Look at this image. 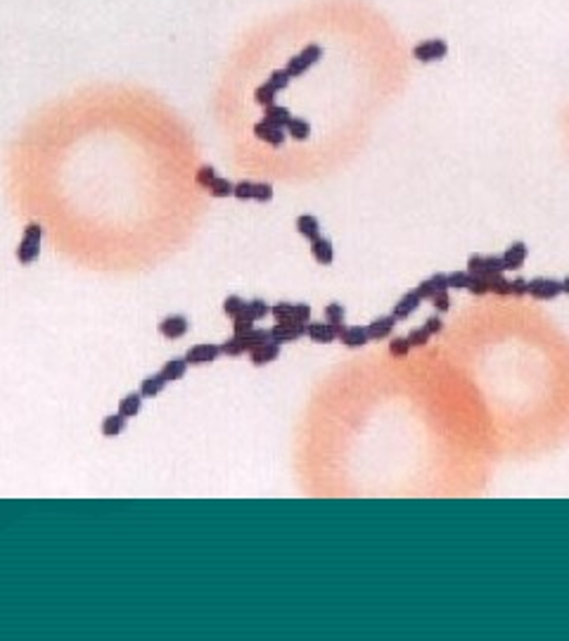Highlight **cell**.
Here are the masks:
<instances>
[{
    "label": "cell",
    "instance_id": "6da1fadb",
    "mask_svg": "<svg viewBox=\"0 0 569 641\" xmlns=\"http://www.w3.org/2000/svg\"><path fill=\"white\" fill-rule=\"evenodd\" d=\"M40 240H43V226H40L38 221H31L27 229H24V235H22V240H19V247H17L19 264L29 266V264H34L36 259H38Z\"/></svg>",
    "mask_w": 569,
    "mask_h": 641
},
{
    "label": "cell",
    "instance_id": "7a4b0ae2",
    "mask_svg": "<svg viewBox=\"0 0 569 641\" xmlns=\"http://www.w3.org/2000/svg\"><path fill=\"white\" fill-rule=\"evenodd\" d=\"M320 60H323V48H320L318 43H308V45H304V50H299L297 55H292V58L287 60L284 69H287V74L292 76V79H299V76L306 74L313 65H318Z\"/></svg>",
    "mask_w": 569,
    "mask_h": 641
},
{
    "label": "cell",
    "instance_id": "3957f363",
    "mask_svg": "<svg viewBox=\"0 0 569 641\" xmlns=\"http://www.w3.org/2000/svg\"><path fill=\"white\" fill-rule=\"evenodd\" d=\"M271 316L276 318V323H308L311 320V304L278 302L271 307Z\"/></svg>",
    "mask_w": 569,
    "mask_h": 641
},
{
    "label": "cell",
    "instance_id": "277c9868",
    "mask_svg": "<svg viewBox=\"0 0 569 641\" xmlns=\"http://www.w3.org/2000/svg\"><path fill=\"white\" fill-rule=\"evenodd\" d=\"M465 271H470L472 276H482L489 281V278L505 273V264H503V257H496V255H489V257L472 255L468 259V268H465Z\"/></svg>",
    "mask_w": 569,
    "mask_h": 641
},
{
    "label": "cell",
    "instance_id": "5b68a950",
    "mask_svg": "<svg viewBox=\"0 0 569 641\" xmlns=\"http://www.w3.org/2000/svg\"><path fill=\"white\" fill-rule=\"evenodd\" d=\"M531 299H539V302H550V299H557L562 294V281H555V278H531L529 281V290H526Z\"/></svg>",
    "mask_w": 569,
    "mask_h": 641
},
{
    "label": "cell",
    "instance_id": "8992f818",
    "mask_svg": "<svg viewBox=\"0 0 569 641\" xmlns=\"http://www.w3.org/2000/svg\"><path fill=\"white\" fill-rule=\"evenodd\" d=\"M448 55V43L444 38H427L413 48V58L417 62H439Z\"/></svg>",
    "mask_w": 569,
    "mask_h": 641
},
{
    "label": "cell",
    "instance_id": "52a82bcc",
    "mask_svg": "<svg viewBox=\"0 0 569 641\" xmlns=\"http://www.w3.org/2000/svg\"><path fill=\"white\" fill-rule=\"evenodd\" d=\"M302 338H306V323H276L271 328V340L280 347L287 342H297Z\"/></svg>",
    "mask_w": 569,
    "mask_h": 641
},
{
    "label": "cell",
    "instance_id": "ba28073f",
    "mask_svg": "<svg viewBox=\"0 0 569 641\" xmlns=\"http://www.w3.org/2000/svg\"><path fill=\"white\" fill-rule=\"evenodd\" d=\"M190 330V320L183 314H173V316H167L159 320V335L167 340H180L185 338Z\"/></svg>",
    "mask_w": 569,
    "mask_h": 641
},
{
    "label": "cell",
    "instance_id": "9c48e42d",
    "mask_svg": "<svg viewBox=\"0 0 569 641\" xmlns=\"http://www.w3.org/2000/svg\"><path fill=\"white\" fill-rule=\"evenodd\" d=\"M219 356H221V347H219V345H211V342L195 345V347H190L188 351H185V361H188L190 366L214 364Z\"/></svg>",
    "mask_w": 569,
    "mask_h": 641
},
{
    "label": "cell",
    "instance_id": "30bf717a",
    "mask_svg": "<svg viewBox=\"0 0 569 641\" xmlns=\"http://www.w3.org/2000/svg\"><path fill=\"white\" fill-rule=\"evenodd\" d=\"M339 335V328L332 323H328V320H308L306 323V338L311 340V342H318V345H330L335 342Z\"/></svg>",
    "mask_w": 569,
    "mask_h": 641
},
{
    "label": "cell",
    "instance_id": "8fae6325",
    "mask_svg": "<svg viewBox=\"0 0 569 641\" xmlns=\"http://www.w3.org/2000/svg\"><path fill=\"white\" fill-rule=\"evenodd\" d=\"M337 340L344 345V347L359 349V347H363V345L370 342V335H368V328H365V325H344V328L339 330Z\"/></svg>",
    "mask_w": 569,
    "mask_h": 641
},
{
    "label": "cell",
    "instance_id": "7c38bea8",
    "mask_svg": "<svg viewBox=\"0 0 569 641\" xmlns=\"http://www.w3.org/2000/svg\"><path fill=\"white\" fill-rule=\"evenodd\" d=\"M398 320L391 316V314H387V316H377L372 318L365 328H368V335H370V342H380V340H387L391 338V333H394Z\"/></svg>",
    "mask_w": 569,
    "mask_h": 641
},
{
    "label": "cell",
    "instance_id": "4fadbf2b",
    "mask_svg": "<svg viewBox=\"0 0 569 641\" xmlns=\"http://www.w3.org/2000/svg\"><path fill=\"white\" fill-rule=\"evenodd\" d=\"M252 133L258 138L261 143H266V145H271V148H282V143H284V128H276V126H271V124H266V121H256L254 124V128H252Z\"/></svg>",
    "mask_w": 569,
    "mask_h": 641
},
{
    "label": "cell",
    "instance_id": "5bb4252c",
    "mask_svg": "<svg viewBox=\"0 0 569 641\" xmlns=\"http://www.w3.org/2000/svg\"><path fill=\"white\" fill-rule=\"evenodd\" d=\"M413 290H415L417 297H420L422 302H425V299H432L439 290H451V288H448L446 273H434V276L425 278V281H422L417 288H413Z\"/></svg>",
    "mask_w": 569,
    "mask_h": 641
},
{
    "label": "cell",
    "instance_id": "9a60e30c",
    "mask_svg": "<svg viewBox=\"0 0 569 641\" xmlns=\"http://www.w3.org/2000/svg\"><path fill=\"white\" fill-rule=\"evenodd\" d=\"M500 257H503L505 271H515V268L524 266L526 257H529V247H526L524 242H512V245L505 247V252Z\"/></svg>",
    "mask_w": 569,
    "mask_h": 641
},
{
    "label": "cell",
    "instance_id": "2e32d148",
    "mask_svg": "<svg viewBox=\"0 0 569 641\" xmlns=\"http://www.w3.org/2000/svg\"><path fill=\"white\" fill-rule=\"evenodd\" d=\"M278 356H280V345L273 342V340H268V342L258 345L256 349L250 351V361L254 366H268L273 361H278Z\"/></svg>",
    "mask_w": 569,
    "mask_h": 641
},
{
    "label": "cell",
    "instance_id": "e0dca14e",
    "mask_svg": "<svg viewBox=\"0 0 569 641\" xmlns=\"http://www.w3.org/2000/svg\"><path fill=\"white\" fill-rule=\"evenodd\" d=\"M420 304H422V299L417 297L415 290H411V292L403 294V297L394 304V309H391V316H394L396 320H406V318H411L413 314L417 312V307H420Z\"/></svg>",
    "mask_w": 569,
    "mask_h": 641
},
{
    "label": "cell",
    "instance_id": "ac0fdd59",
    "mask_svg": "<svg viewBox=\"0 0 569 641\" xmlns=\"http://www.w3.org/2000/svg\"><path fill=\"white\" fill-rule=\"evenodd\" d=\"M311 255L313 259L318 264H323V266H330V264L335 261V247L332 242L328 240V237L318 235L315 240H311Z\"/></svg>",
    "mask_w": 569,
    "mask_h": 641
},
{
    "label": "cell",
    "instance_id": "d6986e66",
    "mask_svg": "<svg viewBox=\"0 0 569 641\" xmlns=\"http://www.w3.org/2000/svg\"><path fill=\"white\" fill-rule=\"evenodd\" d=\"M188 369H190V364L185 361V356H173V359H169L167 364H164V369L159 371V373L164 375L167 382H175L188 373Z\"/></svg>",
    "mask_w": 569,
    "mask_h": 641
},
{
    "label": "cell",
    "instance_id": "ffe728a7",
    "mask_svg": "<svg viewBox=\"0 0 569 641\" xmlns=\"http://www.w3.org/2000/svg\"><path fill=\"white\" fill-rule=\"evenodd\" d=\"M289 119H292V112H289L287 107H282V105H268V107H263V119H261V121L271 124V126L284 128V126H287Z\"/></svg>",
    "mask_w": 569,
    "mask_h": 641
},
{
    "label": "cell",
    "instance_id": "44dd1931",
    "mask_svg": "<svg viewBox=\"0 0 569 641\" xmlns=\"http://www.w3.org/2000/svg\"><path fill=\"white\" fill-rule=\"evenodd\" d=\"M237 338H240L242 347H245V354H250V351L256 349L258 345H263V342H268V340H271V330H266V328H252V330H247V333L237 335Z\"/></svg>",
    "mask_w": 569,
    "mask_h": 641
},
{
    "label": "cell",
    "instance_id": "7402d4cb",
    "mask_svg": "<svg viewBox=\"0 0 569 641\" xmlns=\"http://www.w3.org/2000/svg\"><path fill=\"white\" fill-rule=\"evenodd\" d=\"M284 133H287L289 138H294V141H308L311 138V124L306 121L304 117H292L287 121V126H284Z\"/></svg>",
    "mask_w": 569,
    "mask_h": 641
},
{
    "label": "cell",
    "instance_id": "603a6c76",
    "mask_svg": "<svg viewBox=\"0 0 569 641\" xmlns=\"http://www.w3.org/2000/svg\"><path fill=\"white\" fill-rule=\"evenodd\" d=\"M126 416H121V413H112V416H105L102 418V426H100V432L105 437H119L123 430H126Z\"/></svg>",
    "mask_w": 569,
    "mask_h": 641
},
{
    "label": "cell",
    "instance_id": "cb8c5ba5",
    "mask_svg": "<svg viewBox=\"0 0 569 641\" xmlns=\"http://www.w3.org/2000/svg\"><path fill=\"white\" fill-rule=\"evenodd\" d=\"M294 226H297V233L306 237L308 242L315 240V237L320 235V221L315 219V216H311V214L297 216V224H294Z\"/></svg>",
    "mask_w": 569,
    "mask_h": 641
},
{
    "label": "cell",
    "instance_id": "d4e9b609",
    "mask_svg": "<svg viewBox=\"0 0 569 641\" xmlns=\"http://www.w3.org/2000/svg\"><path fill=\"white\" fill-rule=\"evenodd\" d=\"M143 399L145 397L141 395V392H128V395L119 401V413L126 416V418H136L143 408Z\"/></svg>",
    "mask_w": 569,
    "mask_h": 641
},
{
    "label": "cell",
    "instance_id": "484cf974",
    "mask_svg": "<svg viewBox=\"0 0 569 641\" xmlns=\"http://www.w3.org/2000/svg\"><path fill=\"white\" fill-rule=\"evenodd\" d=\"M167 385H169V382L164 380L162 373H152V375H147V378L141 382V395L145 397V399H152V397H157Z\"/></svg>",
    "mask_w": 569,
    "mask_h": 641
},
{
    "label": "cell",
    "instance_id": "4316f807",
    "mask_svg": "<svg viewBox=\"0 0 569 641\" xmlns=\"http://www.w3.org/2000/svg\"><path fill=\"white\" fill-rule=\"evenodd\" d=\"M323 314H325V320H328V323H332V325H337L339 330L346 325V309H344V304L330 302L328 307H325Z\"/></svg>",
    "mask_w": 569,
    "mask_h": 641
},
{
    "label": "cell",
    "instance_id": "83f0119b",
    "mask_svg": "<svg viewBox=\"0 0 569 641\" xmlns=\"http://www.w3.org/2000/svg\"><path fill=\"white\" fill-rule=\"evenodd\" d=\"M245 309H247V299H242L240 294H228V297L223 299V314H226V316L235 318V316H240Z\"/></svg>",
    "mask_w": 569,
    "mask_h": 641
},
{
    "label": "cell",
    "instance_id": "f1b7e54d",
    "mask_svg": "<svg viewBox=\"0 0 569 641\" xmlns=\"http://www.w3.org/2000/svg\"><path fill=\"white\" fill-rule=\"evenodd\" d=\"M206 190H209L211 198H230L232 190H235V183L228 180V178H221V176H216L214 183H211Z\"/></svg>",
    "mask_w": 569,
    "mask_h": 641
},
{
    "label": "cell",
    "instance_id": "f546056e",
    "mask_svg": "<svg viewBox=\"0 0 569 641\" xmlns=\"http://www.w3.org/2000/svg\"><path fill=\"white\" fill-rule=\"evenodd\" d=\"M289 81H292V76H289L287 69L282 67V69H273L271 74H268V81H266V84L271 86L276 93H280V91H284V88L289 86Z\"/></svg>",
    "mask_w": 569,
    "mask_h": 641
},
{
    "label": "cell",
    "instance_id": "4dcf8cb0",
    "mask_svg": "<svg viewBox=\"0 0 569 641\" xmlns=\"http://www.w3.org/2000/svg\"><path fill=\"white\" fill-rule=\"evenodd\" d=\"M446 278H448V288H451V290H468L470 281H472V273L453 271V273H446Z\"/></svg>",
    "mask_w": 569,
    "mask_h": 641
},
{
    "label": "cell",
    "instance_id": "1f68e13d",
    "mask_svg": "<svg viewBox=\"0 0 569 641\" xmlns=\"http://www.w3.org/2000/svg\"><path fill=\"white\" fill-rule=\"evenodd\" d=\"M247 314H250L254 320H263L266 316H271V307H268L263 299L256 297V299H250V302H247Z\"/></svg>",
    "mask_w": 569,
    "mask_h": 641
},
{
    "label": "cell",
    "instance_id": "d6a6232c",
    "mask_svg": "<svg viewBox=\"0 0 569 641\" xmlns=\"http://www.w3.org/2000/svg\"><path fill=\"white\" fill-rule=\"evenodd\" d=\"M276 97H278V93L273 91V88L268 84H261L254 91V100H256V105H261V107L276 105Z\"/></svg>",
    "mask_w": 569,
    "mask_h": 641
},
{
    "label": "cell",
    "instance_id": "836d02e7",
    "mask_svg": "<svg viewBox=\"0 0 569 641\" xmlns=\"http://www.w3.org/2000/svg\"><path fill=\"white\" fill-rule=\"evenodd\" d=\"M489 292L498 294V297H510V281L500 273V276L489 278Z\"/></svg>",
    "mask_w": 569,
    "mask_h": 641
},
{
    "label": "cell",
    "instance_id": "e575fe53",
    "mask_svg": "<svg viewBox=\"0 0 569 641\" xmlns=\"http://www.w3.org/2000/svg\"><path fill=\"white\" fill-rule=\"evenodd\" d=\"M216 169L214 167H209V164H204V167H199L197 172H195V183L199 185V188H209L211 183H214V178H216Z\"/></svg>",
    "mask_w": 569,
    "mask_h": 641
},
{
    "label": "cell",
    "instance_id": "d590c367",
    "mask_svg": "<svg viewBox=\"0 0 569 641\" xmlns=\"http://www.w3.org/2000/svg\"><path fill=\"white\" fill-rule=\"evenodd\" d=\"M411 342H408L406 338H391L389 342V354L394 356V359H406L408 354H411Z\"/></svg>",
    "mask_w": 569,
    "mask_h": 641
},
{
    "label": "cell",
    "instance_id": "8d00e7d4",
    "mask_svg": "<svg viewBox=\"0 0 569 641\" xmlns=\"http://www.w3.org/2000/svg\"><path fill=\"white\" fill-rule=\"evenodd\" d=\"M254 323H256V320L252 318L250 314H247V309H245V312H242L240 316H235V318H232V335H242V333H247V330H252V328H254Z\"/></svg>",
    "mask_w": 569,
    "mask_h": 641
},
{
    "label": "cell",
    "instance_id": "74e56055",
    "mask_svg": "<svg viewBox=\"0 0 569 641\" xmlns=\"http://www.w3.org/2000/svg\"><path fill=\"white\" fill-rule=\"evenodd\" d=\"M219 347H221V354H226V356H245V347H242V342H240L237 335L228 338L226 342L219 345Z\"/></svg>",
    "mask_w": 569,
    "mask_h": 641
},
{
    "label": "cell",
    "instance_id": "f35d334b",
    "mask_svg": "<svg viewBox=\"0 0 569 641\" xmlns=\"http://www.w3.org/2000/svg\"><path fill=\"white\" fill-rule=\"evenodd\" d=\"M429 302L434 304L437 314H446L448 309H451V290H439L432 299H429Z\"/></svg>",
    "mask_w": 569,
    "mask_h": 641
},
{
    "label": "cell",
    "instance_id": "ab89813d",
    "mask_svg": "<svg viewBox=\"0 0 569 641\" xmlns=\"http://www.w3.org/2000/svg\"><path fill=\"white\" fill-rule=\"evenodd\" d=\"M406 340L411 342V347H425L429 340H432V335H429L425 328H413L411 333L406 335Z\"/></svg>",
    "mask_w": 569,
    "mask_h": 641
},
{
    "label": "cell",
    "instance_id": "60d3db41",
    "mask_svg": "<svg viewBox=\"0 0 569 641\" xmlns=\"http://www.w3.org/2000/svg\"><path fill=\"white\" fill-rule=\"evenodd\" d=\"M468 292L474 294V297H484V294H489V281L482 276H472V281H470V285H468Z\"/></svg>",
    "mask_w": 569,
    "mask_h": 641
},
{
    "label": "cell",
    "instance_id": "b9f144b4",
    "mask_svg": "<svg viewBox=\"0 0 569 641\" xmlns=\"http://www.w3.org/2000/svg\"><path fill=\"white\" fill-rule=\"evenodd\" d=\"M529 281L526 278H512L510 281V297H526Z\"/></svg>",
    "mask_w": 569,
    "mask_h": 641
},
{
    "label": "cell",
    "instance_id": "7bdbcfd3",
    "mask_svg": "<svg viewBox=\"0 0 569 641\" xmlns=\"http://www.w3.org/2000/svg\"><path fill=\"white\" fill-rule=\"evenodd\" d=\"M422 328H425L427 333L434 338V335H439V333L444 330V320L439 318V314H434V316H429V318L425 320V325H422Z\"/></svg>",
    "mask_w": 569,
    "mask_h": 641
},
{
    "label": "cell",
    "instance_id": "ee69618b",
    "mask_svg": "<svg viewBox=\"0 0 569 641\" xmlns=\"http://www.w3.org/2000/svg\"><path fill=\"white\" fill-rule=\"evenodd\" d=\"M562 294H569V276L562 281Z\"/></svg>",
    "mask_w": 569,
    "mask_h": 641
}]
</instances>
